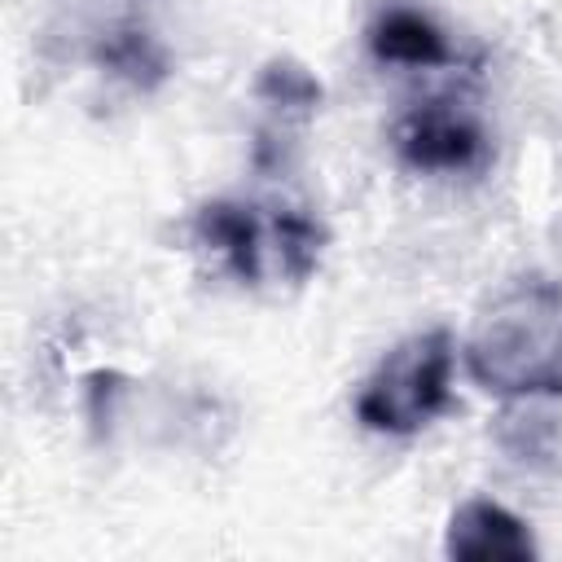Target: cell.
Wrapping results in <instances>:
<instances>
[{
    "label": "cell",
    "mask_w": 562,
    "mask_h": 562,
    "mask_svg": "<svg viewBox=\"0 0 562 562\" xmlns=\"http://www.w3.org/2000/svg\"><path fill=\"white\" fill-rule=\"evenodd\" d=\"M465 369L492 395H562V285L549 277L509 281L479 312Z\"/></svg>",
    "instance_id": "6da1fadb"
},
{
    "label": "cell",
    "mask_w": 562,
    "mask_h": 562,
    "mask_svg": "<svg viewBox=\"0 0 562 562\" xmlns=\"http://www.w3.org/2000/svg\"><path fill=\"white\" fill-rule=\"evenodd\" d=\"M189 233L246 285L263 281L268 268H277L290 281H307L325 250V228L312 215L281 206L263 220L259 206L224 202V198L198 206L189 220Z\"/></svg>",
    "instance_id": "7a4b0ae2"
},
{
    "label": "cell",
    "mask_w": 562,
    "mask_h": 562,
    "mask_svg": "<svg viewBox=\"0 0 562 562\" xmlns=\"http://www.w3.org/2000/svg\"><path fill=\"white\" fill-rule=\"evenodd\" d=\"M452 400V334L422 329L395 342L356 395L360 426L378 435H417Z\"/></svg>",
    "instance_id": "3957f363"
},
{
    "label": "cell",
    "mask_w": 562,
    "mask_h": 562,
    "mask_svg": "<svg viewBox=\"0 0 562 562\" xmlns=\"http://www.w3.org/2000/svg\"><path fill=\"white\" fill-rule=\"evenodd\" d=\"M395 149L408 167L417 171H474L487 158V136L483 127L448 105V101H430L417 105L413 114H404V123L395 127Z\"/></svg>",
    "instance_id": "277c9868"
},
{
    "label": "cell",
    "mask_w": 562,
    "mask_h": 562,
    "mask_svg": "<svg viewBox=\"0 0 562 562\" xmlns=\"http://www.w3.org/2000/svg\"><path fill=\"white\" fill-rule=\"evenodd\" d=\"M443 553L448 558H461V562H492V558H536V536L531 527L505 509L501 501H487V496H470L452 509L448 518V531H443Z\"/></svg>",
    "instance_id": "5b68a950"
},
{
    "label": "cell",
    "mask_w": 562,
    "mask_h": 562,
    "mask_svg": "<svg viewBox=\"0 0 562 562\" xmlns=\"http://www.w3.org/2000/svg\"><path fill=\"white\" fill-rule=\"evenodd\" d=\"M369 48L378 61H391V66H448L452 61L443 31L426 13L404 9V4L378 13V22L369 26Z\"/></svg>",
    "instance_id": "8992f818"
},
{
    "label": "cell",
    "mask_w": 562,
    "mask_h": 562,
    "mask_svg": "<svg viewBox=\"0 0 562 562\" xmlns=\"http://www.w3.org/2000/svg\"><path fill=\"white\" fill-rule=\"evenodd\" d=\"M97 57H101V66H110L114 75H123L136 88H149L167 75V53L158 48V40L149 31H136V26L110 31Z\"/></svg>",
    "instance_id": "52a82bcc"
},
{
    "label": "cell",
    "mask_w": 562,
    "mask_h": 562,
    "mask_svg": "<svg viewBox=\"0 0 562 562\" xmlns=\"http://www.w3.org/2000/svg\"><path fill=\"white\" fill-rule=\"evenodd\" d=\"M255 92H259L263 105H272V110H281V114H290V110L312 114V110L321 105V83L312 79V70H303V66L290 61V57L268 61V66L259 70Z\"/></svg>",
    "instance_id": "ba28073f"
}]
</instances>
